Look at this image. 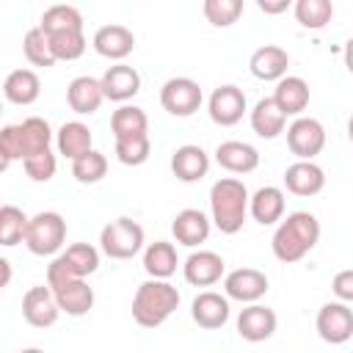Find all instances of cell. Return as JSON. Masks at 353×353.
I'll list each match as a JSON object with an SVG mask.
<instances>
[{"instance_id":"41","label":"cell","mask_w":353,"mask_h":353,"mask_svg":"<svg viewBox=\"0 0 353 353\" xmlns=\"http://www.w3.org/2000/svg\"><path fill=\"white\" fill-rule=\"evenodd\" d=\"M22 165H25V174H28L33 182H50V179L55 176L58 160H55L52 149L47 146V149H41V152H36V154L25 157V160H22Z\"/></svg>"},{"instance_id":"43","label":"cell","mask_w":353,"mask_h":353,"mask_svg":"<svg viewBox=\"0 0 353 353\" xmlns=\"http://www.w3.org/2000/svg\"><path fill=\"white\" fill-rule=\"evenodd\" d=\"M256 6H259L262 14L279 17V14H284L287 8H292V0H256Z\"/></svg>"},{"instance_id":"42","label":"cell","mask_w":353,"mask_h":353,"mask_svg":"<svg viewBox=\"0 0 353 353\" xmlns=\"http://www.w3.org/2000/svg\"><path fill=\"white\" fill-rule=\"evenodd\" d=\"M331 290H334L336 301L350 303V301H353V270H350V268L339 270V273L334 276V281H331Z\"/></svg>"},{"instance_id":"32","label":"cell","mask_w":353,"mask_h":353,"mask_svg":"<svg viewBox=\"0 0 353 353\" xmlns=\"http://www.w3.org/2000/svg\"><path fill=\"white\" fill-rule=\"evenodd\" d=\"M295 19L306 30H323L334 19V3L331 0H292Z\"/></svg>"},{"instance_id":"46","label":"cell","mask_w":353,"mask_h":353,"mask_svg":"<svg viewBox=\"0 0 353 353\" xmlns=\"http://www.w3.org/2000/svg\"><path fill=\"white\" fill-rule=\"evenodd\" d=\"M0 113H3V105H0Z\"/></svg>"},{"instance_id":"24","label":"cell","mask_w":353,"mask_h":353,"mask_svg":"<svg viewBox=\"0 0 353 353\" xmlns=\"http://www.w3.org/2000/svg\"><path fill=\"white\" fill-rule=\"evenodd\" d=\"M171 171L179 182H199L210 171V154L196 143H185L171 154Z\"/></svg>"},{"instance_id":"26","label":"cell","mask_w":353,"mask_h":353,"mask_svg":"<svg viewBox=\"0 0 353 353\" xmlns=\"http://www.w3.org/2000/svg\"><path fill=\"white\" fill-rule=\"evenodd\" d=\"M248 212L262 226L279 223L284 218V190L276 188V185L259 188L254 196H248Z\"/></svg>"},{"instance_id":"25","label":"cell","mask_w":353,"mask_h":353,"mask_svg":"<svg viewBox=\"0 0 353 353\" xmlns=\"http://www.w3.org/2000/svg\"><path fill=\"white\" fill-rule=\"evenodd\" d=\"M66 102L74 113L80 116H91L99 110V105L105 102V94H102V85L97 77H88V74H80L69 83L66 88Z\"/></svg>"},{"instance_id":"28","label":"cell","mask_w":353,"mask_h":353,"mask_svg":"<svg viewBox=\"0 0 353 353\" xmlns=\"http://www.w3.org/2000/svg\"><path fill=\"white\" fill-rule=\"evenodd\" d=\"M284 127H287V116L273 102V97H265V99H259L254 105V110H251V130L259 138H268V141L270 138H279L284 132Z\"/></svg>"},{"instance_id":"36","label":"cell","mask_w":353,"mask_h":353,"mask_svg":"<svg viewBox=\"0 0 353 353\" xmlns=\"http://www.w3.org/2000/svg\"><path fill=\"white\" fill-rule=\"evenodd\" d=\"M105 174H108V157L97 149H88L72 160V176L80 185H94V182L105 179Z\"/></svg>"},{"instance_id":"44","label":"cell","mask_w":353,"mask_h":353,"mask_svg":"<svg viewBox=\"0 0 353 353\" xmlns=\"http://www.w3.org/2000/svg\"><path fill=\"white\" fill-rule=\"evenodd\" d=\"M11 276H14V270H11V262H8L6 256H0V290H3V287H8Z\"/></svg>"},{"instance_id":"33","label":"cell","mask_w":353,"mask_h":353,"mask_svg":"<svg viewBox=\"0 0 353 353\" xmlns=\"http://www.w3.org/2000/svg\"><path fill=\"white\" fill-rule=\"evenodd\" d=\"M47 39H50V50H52V58H55V61H77V58L85 52V47H88L83 28L47 33Z\"/></svg>"},{"instance_id":"23","label":"cell","mask_w":353,"mask_h":353,"mask_svg":"<svg viewBox=\"0 0 353 353\" xmlns=\"http://www.w3.org/2000/svg\"><path fill=\"white\" fill-rule=\"evenodd\" d=\"M215 163L229 174H251L259 165V152L245 141H223L215 149Z\"/></svg>"},{"instance_id":"17","label":"cell","mask_w":353,"mask_h":353,"mask_svg":"<svg viewBox=\"0 0 353 353\" xmlns=\"http://www.w3.org/2000/svg\"><path fill=\"white\" fill-rule=\"evenodd\" d=\"M210 229H212V221L196 210V207H188V210H179L171 221V234L179 245H188V248H196L201 243H207L210 237Z\"/></svg>"},{"instance_id":"38","label":"cell","mask_w":353,"mask_h":353,"mask_svg":"<svg viewBox=\"0 0 353 353\" xmlns=\"http://www.w3.org/2000/svg\"><path fill=\"white\" fill-rule=\"evenodd\" d=\"M22 52H25V58H28L30 66H41V69L55 66V58H52V50H50V39H47V33L39 25L25 33Z\"/></svg>"},{"instance_id":"22","label":"cell","mask_w":353,"mask_h":353,"mask_svg":"<svg viewBox=\"0 0 353 353\" xmlns=\"http://www.w3.org/2000/svg\"><path fill=\"white\" fill-rule=\"evenodd\" d=\"M287 66H290V55L284 47L279 44H265L259 50L251 52V61H248V69L256 80H265V83H276L279 77L287 74Z\"/></svg>"},{"instance_id":"18","label":"cell","mask_w":353,"mask_h":353,"mask_svg":"<svg viewBox=\"0 0 353 353\" xmlns=\"http://www.w3.org/2000/svg\"><path fill=\"white\" fill-rule=\"evenodd\" d=\"M99 85H102V94L105 99L110 102H127L132 99L138 91H141V74L127 66V63H116V66H108L105 74L99 77Z\"/></svg>"},{"instance_id":"6","label":"cell","mask_w":353,"mask_h":353,"mask_svg":"<svg viewBox=\"0 0 353 353\" xmlns=\"http://www.w3.org/2000/svg\"><path fill=\"white\" fill-rule=\"evenodd\" d=\"M143 243H146L143 226L127 215L105 223L99 232V248L110 259H132L135 254H141Z\"/></svg>"},{"instance_id":"19","label":"cell","mask_w":353,"mask_h":353,"mask_svg":"<svg viewBox=\"0 0 353 353\" xmlns=\"http://www.w3.org/2000/svg\"><path fill=\"white\" fill-rule=\"evenodd\" d=\"M91 44H94V50L102 58H108V61H124L135 50V36L124 25H102L94 33Z\"/></svg>"},{"instance_id":"45","label":"cell","mask_w":353,"mask_h":353,"mask_svg":"<svg viewBox=\"0 0 353 353\" xmlns=\"http://www.w3.org/2000/svg\"><path fill=\"white\" fill-rule=\"evenodd\" d=\"M8 165H11V157H8V154H6L3 149H0V174H3V171H6Z\"/></svg>"},{"instance_id":"4","label":"cell","mask_w":353,"mask_h":353,"mask_svg":"<svg viewBox=\"0 0 353 353\" xmlns=\"http://www.w3.org/2000/svg\"><path fill=\"white\" fill-rule=\"evenodd\" d=\"M30 254L36 256H52L61 251V245L66 243V221L61 212H52V210H44V212H36L33 218H28V226H25V240Z\"/></svg>"},{"instance_id":"37","label":"cell","mask_w":353,"mask_h":353,"mask_svg":"<svg viewBox=\"0 0 353 353\" xmlns=\"http://www.w3.org/2000/svg\"><path fill=\"white\" fill-rule=\"evenodd\" d=\"M39 28L44 33H58V30H77L83 28V14L74 8V6H66V3H58V6H50L44 14H41V22Z\"/></svg>"},{"instance_id":"31","label":"cell","mask_w":353,"mask_h":353,"mask_svg":"<svg viewBox=\"0 0 353 353\" xmlns=\"http://www.w3.org/2000/svg\"><path fill=\"white\" fill-rule=\"evenodd\" d=\"M91 130L83 124V121H66V124H61V130L55 132V146H58V152L63 154V157H69V160H74V157H80L83 152H88L91 149Z\"/></svg>"},{"instance_id":"13","label":"cell","mask_w":353,"mask_h":353,"mask_svg":"<svg viewBox=\"0 0 353 353\" xmlns=\"http://www.w3.org/2000/svg\"><path fill=\"white\" fill-rule=\"evenodd\" d=\"M229 314H232L229 298L221 295V292H212V290L199 292V295L193 298V303H190V317H193V323H196L199 328H204V331H218V328H223V325L229 323Z\"/></svg>"},{"instance_id":"29","label":"cell","mask_w":353,"mask_h":353,"mask_svg":"<svg viewBox=\"0 0 353 353\" xmlns=\"http://www.w3.org/2000/svg\"><path fill=\"white\" fill-rule=\"evenodd\" d=\"M176 265H179V256H176L174 243L157 240V243H149L146 245V251H143V270L152 279H168V276H174L176 273Z\"/></svg>"},{"instance_id":"1","label":"cell","mask_w":353,"mask_h":353,"mask_svg":"<svg viewBox=\"0 0 353 353\" xmlns=\"http://www.w3.org/2000/svg\"><path fill=\"white\" fill-rule=\"evenodd\" d=\"M317 240H320V221L312 212L298 210L281 218V223L273 232L270 248L279 262H298L317 245Z\"/></svg>"},{"instance_id":"40","label":"cell","mask_w":353,"mask_h":353,"mask_svg":"<svg viewBox=\"0 0 353 353\" xmlns=\"http://www.w3.org/2000/svg\"><path fill=\"white\" fill-rule=\"evenodd\" d=\"M152 154V141L149 135H135V138H119L116 141V157L121 165H143Z\"/></svg>"},{"instance_id":"12","label":"cell","mask_w":353,"mask_h":353,"mask_svg":"<svg viewBox=\"0 0 353 353\" xmlns=\"http://www.w3.org/2000/svg\"><path fill=\"white\" fill-rule=\"evenodd\" d=\"M223 292L229 301L254 303L268 292V276L256 268H237L223 276Z\"/></svg>"},{"instance_id":"10","label":"cell","mask_w":353,"mask_h":353,"mask_svg":"<svg viewBox=\"0 0 353 353\" xmlns=\"http://www.w3.org/2000/svg\"><path fill=\"white\" fill-rule=\"evenodd\" d=\"M207 113L221 127H234L245 113V94L237 85H218L207 99Z\"/></svg>"},{"instance_id":"8","label":"cell","mask_w":353,"mask_h":353,"mask_svg":"<svg viewBox=\"0 0 353 353\" xmlns=\"http://www.w3.org/2000/svg\"><path fill=\"white\" fill-rule=\"evenodd\" d=\"M317 334L328 345H342L353 336V309L345 301H328L317 312Z\"/></svg>"},{"instance_id":"2","label":"cell","mask_w":353,"mask_h":353,"mask_svg":"<svg viewBox=\"0 0 353 353\" xmlns=\"http://www.w3.org/2000/svg\"><path fill=\"white\" fill-rule=\"evenodd\" d=\"M248 215V188L237 176H223L210 188V221L223 234H237Z\"/></svg>"},{"instance_id":"7","label":"cell","mask_w":353,"mask_h":353,"mask_svg":"<svg viewBox=\"0 0 353 353\" xmlns=\"http://www.w3.org/2000/svg\"><path fill=\"white\" fill-rule=\"evenodd\" d=\"M201 85L190 77H171L163 83L160 88V105L165 113L176 116V119H188L201 108Z\"/></svg>"},{"instance_id":"30","label":"cell","mask_w":353,"mask_h":353,"mask_svg":"<svg viewBox=\"0 0 353 353\" xmlns=\"http://www.w3.org/2000/svg\"><path fill=\"white\" fill-rule=\"evenodd\" d=\"M110 132L113 138H135V135H149V119L138 105H121L110 116Z\"/></svg>"},{"instance_id":"39","label":"cell","mask_w":353,"mask_h":353,"mask_svg":"<svg viewBox=\"0 0 353 353\" xmlns=\"http://www.w3.org/2000/svg\"><path fill=\"white\" fill-rule=\"evenodd\" d=\"M243 0H204V17L212 28H229L243 17Z\"/></svg>"},{"instance_id":"34","label":"cell","mask_w":353,"mask_h":353,"mask_svg":"<svg viewBox=\"0 0 353 353\" xmlns=\"http://www.w3.org/2000/svg\"><path fill=\"white\" fill-rule=\"evenodd\" d=\"M25 226H28V215L14 207V204H0V245L3 248H14L25 240Z\"/></svg>"},{"instance_id":"21","label":"cell","mask_w":353,"mask_h":353,"mask_svg":"<svg viewBox=\"0 0 353 353\" xmlns=\"http://www.w3.org/2000/svg\"><path fill=\"white\" fill-rule=\"evenodd\" d=\"M309 83L298 74H284L276 80V88H273V102L284 110V116H301L306 108H309Z\"/></svg>"},{"instance_id":"20","label":"cell","mask_w":353,"mask_h":353,"mask_svg":"<svg viewBox=\"0 0 353 353\" xmlns=\"http://www.w3.org/2000/svg\"><path fill=\"white\" fill-rule=\"evenodd\" d=\"M55 303L69 317H83L94 309V290L85 284V279H69L58 287H52Z\"/></svg>"},{"instance_id":"16","label":"cell","mask_w":353,"mask_h":353,"mask_svg":"<svg viewBox=\"0 0 353 353\" xmlns=\"http://www.w3.org/2000/svg\"><path fill=\"white\" fill-rule=\"evenodd\" d=\"M284 188L292 196H303V199L317 196L325 188V171L314 160H295L284 171Z\"/></svg>"},{"instance_id":"27","label":"cell","mask_w":353,"mask_h":353,"mask_svg":"<svg viewBox=\"0 0 353 353\" xmlns=\"http://www.w3.org/2000/svg\"><path fill=\"white\" fill-rule=\"evenodd\" d=\"M41 94V80L33 69H14L3 83V97L14 105H33Z\"/></svg>"},{"instance_id":"15","label":"cell","mask_w":353,"mask_h":353,"mask_svg":"<svg viewBox=\"0 0 353 353\" xmlns=\"http://www.w3.org/2000/svg\"><path fill=\"white\" fill-rule=\"evenodd\" d=\"M223 270H226L223 256L215 254V251H201V248L193 251L185 259V265H182V276L193 287H212V284H218L223 279Z\"/></svg>"},{"instance_id":"5","label":"cell","mask_w":353,"mask_h":353,"mask_svg":"<svg viewBox=\"0 0 353 353\" xmlns=\"http://www.w3.org/2000/svg\"><path fill=\"white\" fill-rule=\"evenodd\" d=\"M97 268H99V251L91 243H74L47 265V287L52 290L69 279H85L97 273Z\"/></svg>"},{"instance_id":"11","label":"cell","mask_w":353,"mask_h":353,"mask_svg":"<svg viewBox=\"0 0 353 353\" xmlns=\"http://www.w3.org/2000/svg\"><path fill=\"white\" fill-rule=\"evenodd\" d=\"M22 317L28 325L33 328H50L58 323L61 317V309L55 303V295L50 287L39 284V287H30L25 295H22Z\"/></svg>"},{"instance_id":"9","label":"cell","mask_w":353,"mask_h":353,"mask_svg":"<svg viewBox=\"0 0 353 353\" xmlns=\"http://www.w3.org/2000/svg\"><path fill=\"white\" fill-rule=\"evenodd\" d=\"M287 146L298 160H312L325 146V127L312 116H298L287 127Z\"/></svg>"},{"instance_id":"3","label":"cell","mask_w":353,"mask_h":353,"mask_svg":"<svg viewBox=\"0 0 353 353\" xmlns=\"http://www.w3.org/2000/svg\"><path fill=\"white\" fill-rule=\"evenodd\" d=\"M179 290L168 279L149 276V281H143L132 295V320L141 328H157L179 309Z\"/></svg>"},{"instance_id":"14","label":"cell","mask_w":353,"mask_h":353,"mask_svg":"<svg viewBox=\"0 0 353 353\" xmlns=\"http://www.w3.org/2000/svg\"><path fill=\"white\" fill-rule=\"evenodd\" d=\"M276 325H279V317L270 306H262V303H248L240 314H237V334L245 339V342H265L276 334Z\"/></svg>"},{"instance_id":"35","label":"cell","mask_w":353,"mask_h":353,"mask_svg":"<svg viewBox=\"0 0 353 353\" xmlns=\"http://www.w3.org/2000/svg\"><path fill=\"white\" fill-rule=\"evenodd\" d=\"M19 132H22V160L30 157V154H36V152H41V149H47L52 143V130L39 116L25 119L19 124Z\"/></svg>"}]
</instances>
